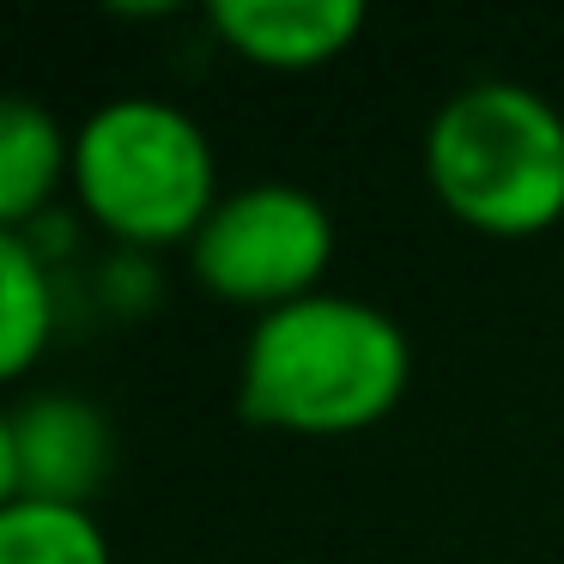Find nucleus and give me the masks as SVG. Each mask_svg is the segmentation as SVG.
Instances as JSON below:
<instances>
[{"label": "nucleus", "mask_w": 564, "mask_h": 564, "mask_svg": "<svg viewBox=\"0 0 564 564\" xmlns=\"http://www.w3.org/2000/svg\"><path fill=\"white\" fill-rule=\"evenodd\" d=\"M413 346L389 310L346 292H316L256 322L237 370L249 425L292 437H352L401 406Z\"/></svg>", "instance_id": "f257e3e1"}, {"label": "nucleus", "mask_w": 564, "mask_h": 564, "mask_svg": "<svg viewBox=\"0 0 564 564\" xmlns=\"http://www.w3.org/2000/svg\"><path fill=\"white\" fill-rule=\"evenodd\" d=\"M188 261L219 304L273 316V310L322 292L334 268V213L292 183L231 188L195 231Z\"/></svg>", "instance_id": "20e7f679"}, {"label": "nucleus", "mask_w": 564, "mask_h": 564, "mask_svg": "<svg viewBox=\"0 0 564 564\" xmlns=\"http://www.w3.org/2000/svg\"><path fill=\"white\" fill-rule=\"evenodd\" d=\"M55 334V280L25 231H0V377H25Z\"/></svg>", "instance_id": "6e6552de"}, {"label": "nucleus", "mask_w": 564, "mask_h": 564, "mask_svg": "<svg viewBox=\"0 0 564 564\" xmlns=\"http://www.w3.org/2000/svg\"><path fill=\"white\" fill-rule=\"evenodd\" d=\"M425 183L449 219L486 237H540L564 219V116L516 79L443 98L425 128Z\"/></svg>", "instance_id": "f03ea898"}, {"label": "nucleus", "mask_w": 564, "mask_h": 564, "mask_svg": "<svg viewBox=\"0 0 564 564\" xmlns=\"http://www.w3.org/2000/svg\"><path fill=\"white\" fill-rule=\"evenodd\" d=\"M207 25L237 62L268 74H310L340 62L365 37L370 13L358 0H219Z\"/></svg>", "instance_id": "423d86ee"}, {"label": "nucleus", "mask_w": 564, "mask_h": 564, "mask_svg": "<svg viewBox=\"0 0 564 564\" xmlns=\"http://www.w3.org/2000/svg\"><path fill=\"white\" fill-rule=\"evenodd\" d=\"M74 200L128 249H176L219 207L213 140L164 98H116L74 134Z\"/></svg>", "instance_id": "7ed1b4c3"}, {"label": "nucleus", "mask_w": 564, "mask_h": 564, "mask_svg": "<svg viewBox=\"0 0 564 564\" xmlns=\"http://www.w3.org/2000/svg\"><path fill=\"white\" fill-rule=\"evenodd\" d=\"M62 183H74V134L37 98H7L0 104V225L7 231L37 225Z\"/></svg>", "instance_id": "0eeeda50"}, {"label": "nucleus", "mask_w": 564, "mask_h": 564, "mask_svg": "<svg viewBox=\"0 0 564 564\" xmlns=\"http://www.w3.org/2000/svg\"><path fill=\"white\" fill-rule=\"evenodd\" d=\"M0 564H116L79 503H0Z\"/></svg>", "instance_id": "1a4fd4ad"}, {"label": "nucleus", "mask_w": 564, "mask_h": 564, "mask_svg": "<svg viewBox=\"0 0 564 564\" xmlns=\"http://www.w3.org/2000/svg\"><path fill=\"white\" fill-rule=\"evenodd\" d=\"M110 474V425L74 394H31L0 425V503H79Z\"/></svg>", "instance_id": "39448f33"}]
</instances>
